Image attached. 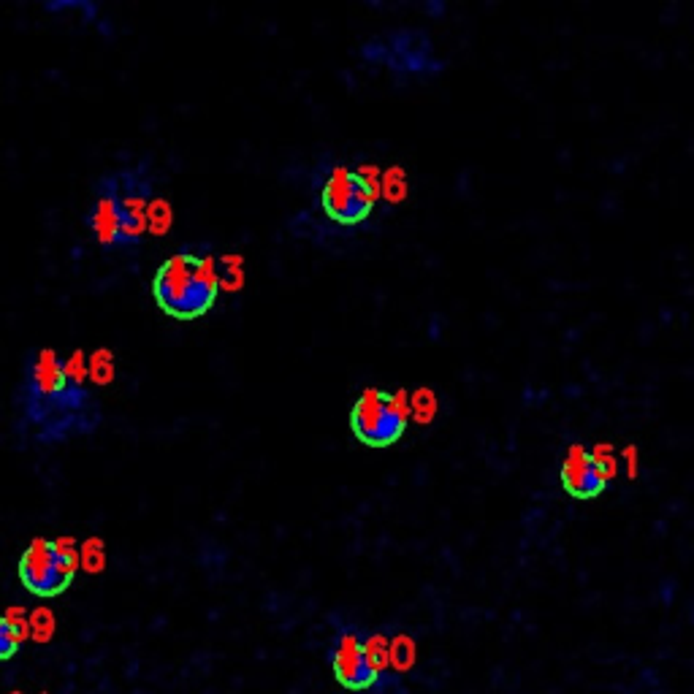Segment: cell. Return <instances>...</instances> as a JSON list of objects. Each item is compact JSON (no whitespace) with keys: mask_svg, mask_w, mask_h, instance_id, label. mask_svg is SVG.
<instances>
[{"mask_svg":"<svg viewBox=\"0 0 694 694\" xmlns=\"http://www.w3.org/2000/svg\"><path fill=\"white\" fill-rule=\"evenodd\" d=\"M79 567L90 575L104 573L106 567V545L101 537H90L79 548Z\"/></svg>","mask_w":694,"mask_h":694,"instance_id":"cell-13","label":"cell"},{"mask_svg":"<svg viewBox=\"0 0 694 694\" xmlns=\"http://www.w3.org/2000/svg\"><path fill=\"white\" fill-rule=\"evenodd\" d=\"M11 694H22V692H11Z\"/></svg>","mask_w":694,"mask_h":694,"instance_id":"cell-25","label":"cell"},{"mask_svg":"<svg viewBox=\"0 0 694 694\" xmlns=\"http://www.w3.org/2000/svg\"><path fill=\"white\" fill-rule=\"evenodd\" d=\"M358 60L369 68H383L396 79H429L445 68L432 38L415 28L369 36L358 47Z\"/></svg>","mask_w":694,"mask_h":694,"instance_id":"cell-4","label":"cell"},{"mask_svg":"<svg viewBox=\"0 0 694 694\" xmlns=\"http://www.w3.org/2000/svg\"><path fill=\"white\" fill-rule=\"evenodd\" d=\"M55 545H57V551L66 556V562L76 570V567H79V548H82V545H76L74 537H68V535L55 537Z\"/></svg>","mask_w":694,"mask_h":694,"instance_id":"cell-23","label":"cell"},{"mask_svg":"<svg viewBox=\"0 0 694 694\" xmlns=\"http://www.w3.org/2000/svg\"><path fill=\"white\" fill-rule=\"evenodd\" d=\"M410 421V394L366 388L350 410V429L369 448H388L402 440Z\"/></svg>","mask_w":694,"mask_h":694,"instance_id":"cell-6","label":"cell"},{"mask_svg":"<svg viewBox=\"0 0 694 694\" xmlns=\"http://www.w3.org/2000/svg\"><path fill=\"white\" fill-rule=\"evenodd\" d=\"M95 193H104L112 201L117 220H120L122 247L133 250L150 234L147 228V209L155 198V169L147 158L122 163L117 169L104 171L95 179Z\"/></svg>","mask_w":694,"mask_h":694,"instance_id":"cell-2","label":"cell"},{"mask_svg":"<svg viewBox=\"0 0 694 694\" xmlns=\"http://www.w3.org/2000/svg\"><path fill=\"white\" fill-rule=\"evenodd\" d=\"M19 646H22V640H19L17 632L11 629L6 616L0 613V662H6V659L14 657V654L19 651Z\"/></svg>","mask_w":694,"mask_h":694,"instance_id":"cell-21","label":"cell"},{"mask_svg":"<svg viewBox=\"0 0 694 694\" xmlns=\"http://www.w3.org/2000/svg\"><path fill=\"white\" fill-rule=\"evenodd\" d=\"M559 483H562L567 497L578 499V502H591V499L605 494L610 478L605 475L594 451H589L581 442H573L564 453L562 467H559Z\"/></svg>","mask_w":694,"mask_h":694,"instance_id":"cell-9","label":"cell"},{"mask_svg":"<svg viewBox=\"0 0 694 694\" xmlns=\"http://www.w3.org/2000/svg\"><path fill=\"white\" fill-rule=\"evenodd\" d=\"M217 296V258L201 250H179L169 255L152 277V299L169 318H201L215 307Z\"/></svg>","mask_w":694,"mask_h":694,"instance_id":"cell-1","label":"cell"},{"mask_svg":"<svg viewBox=\"0 0 694 694\" xmlns=\"http://www.w3.org/2000/svg\"><path fill=\"white\" fill-rule=\"evenodd\" d=\"M217 277H220V291H228V293L242 291L244 280H247L242 255H236V253L220 255V258H217Z\"/></svg>","mask_w":694,"mask_h":694,"instance_id":"cell-11","label":"cell"},{"mask_svg":"<svg viewBox=\"0 0 694 694\" xmlns=\"http://www.w3.org/2000/svg\"><path fill=\"white\" fill-rule=\"evenodd\" d=\"M364 643L369 657H372V662L377 665V670L388 678V670H391V640L385 638L383 632H372V635H366Z\"/></svg>","mask_w":694,"mask_h":694,"instance_id":"cell-19","label":"cell"},{"mask_svg":"<svg viewBox=\"0 0 694 694\" xmlns=\"http://www.w3.org/2000/svg\"><path fill=\"white\" fill-rule=\"evenodd\" d=\"M74 567L57 551L55 540L38 537L19 556V581L36 597H57L74 581Z\"/></svg>","mask_w":694,"mask_h":694,"instance_id":"cell-7","label":"cell"},{"mask_svg":"<svg viewBox=\"0 0 694 694\" xmlns=\"http://www.w3.org/2000/svg\"><path fill=\"white\" fill-rule=\"evenodd\" d=\"M369 6H380V3H385V0H366Z\"/></svg>","mask_w":694,"mask_h":694,"instance_id":"cell-24","label":"cell"},{"mask_svg":"<svg viewBox=\"0 0 694 694\" xmlns=\"http://www.w3.org/2000/svg\"><path fill=\"white\" fill-rule=\"evenodd\" d=\"M171 223H174V212H171L169 201L163 198H152L150 209H147V228L152 236L169 234Z\"/></svg>","mask_w":694,"mask_h":694,"instance_id":"cell-17","label":"cell"},{"mask_svg":"<svg viewBox=\"0 0 694 694\" xmlns=\"http://www.w3.org/2000/svg\"><path fill=\"white\" fill-rule=\"evenodd\" d=\"M87 369H90V380L95 385H109L114 380V356L112 350H95L93 356L87 358Z\"/></svg>","mask_w":694,"mask_h":694,"instance_id":"cell-16","label":"cell"},{"mask_svg":"<svg viewBox=\"0 0 694 694\" xmlns=\"http://www.w3.org/2000/svg\"><path fill=\"white\" fill-rule=\"evenodd\" d=\"M63 372H66V380L76 388H85V380H90V369H87V358L82 350H76L63 361Z\"/></svg>","mask_w":694,"mask_h":694,"instance_id":"cell-20","label":"cell"},{"mask_svg":"<svg viewBox=\"0 0 694 694\" xmlns=\"http://www.w3.org/2000/svg\"><path fill=\"white\" fill-rule=\"evenodd\" d=\"M47 14H79L85 22L101 17V0H38Z\"/></svg>","mask_w":694,"mask_h":694,"instance_id":"cell-12","label":"cell"},{"mask_svg":"<svg viewBox=\"0 0 694 694\" xmlns=\"http://www.w3.org/2000/svg\"><path fill=\"white\" fill-rule=\"evenodd\" d=\"M6 621L11 624V629L17 632L19 640H28L30 638V613L22 605H14V608H9L6 613Z\"/></svg>","mask_w":694,"mask_h":694,"instance_id":"cell-22","label":"cell"},{"mask_svg":"<svg viewBox=\"0 0 694 694\" xmlns=\"http://www.w3.org/2000/svg\"><path fill=\"white\" fill-rule=\"evenodd\" d=\"M415 665V640L410 635H396L391 640V673L402 676Z\"/></svg>","mask_w":694,"mask_h":694,"instance_id":"cell-14","label":"cell"},{"mask_svg":"<svg viewBox=\"0 0 694 694\" xmlns=\"http://www.w3.org/2000/svg\"><path fill=\"white\" fill-rule=\"evenodd\" d=\"M90 396L85 388H76L66 380L63 361L55 350H38L28 366V415L30 421L47 426L55 421L63 426L66 418H79V410H85Z\"/></svg>","mask_w":694,"mask_h":694,"instance_id":"cell-5","label":"cell"},{"mask_svg":"<svg viewBox=\"0 0 694 694\" xmlns=\"http://www.w3.org/2000/svg\"><path fill=\"white\" fill-rule=\"evenodd\" d=\"M41 694H47V692H41Z\"/></svg>","mask_w":694,"mask_h":694,"instance_id":"cell-26","label":"cell"},{"mask_svg":"<svg viewBox=\"0 0 694 694\" xmlns=\"http://www.w3.org/2000/svg\"><path fill=\"white\" fill-rule=\"evenodd\" d=\"M364 638L366 635L361 629H342L329 654L334 678L345 689H353V692H364V689H372L380 681H385V676L377 670V665L369 657V651H366Z\"/></svg>","mask_w":694,"mask_h":694,"instance_id":"cell-8","label":"cell"},{"mask_svg":"<svg viewBox=\"0 0 694 694\" xmlns=\"http://www.w3.org/2000/svg\"><path fill=\"white\" fill-rule=\"evenodd\" d=\"M85 226L93 234L95 244H101L104 250H125L122 247L120 220H117L112 201L104 193L93 190V201H90V207L85 212Z\"/></svg>","mask_w":694,"mask_h":694,"instance_id":"cell-10","label":"cell"},{"mask_svg":"<svg viewBox=\"0 0 694 694\" xmlns=\"http://www.w3.org/2000/svg\"><path fill=\"white\" fill-rule=\"evenodd\" d=\"M55 629V613L49 608L41 605V608H36L30 613V638L36 640V643H49V640L55 638Z\"/></svg>","mask_w":694,"mask_h":694,"instance_id":"cell-18","label":"cell"},{"mask_svg":"<svg viewBox=\"0 0 694 694\" xmlns=\"http://www.w3.org/2000/svg\"><path fill=\"white\" fill-rule=\"evenodd\" d=\"M312 185L318 190L320 212L337 226H361L380 204L377 179L347 163H320L312 174Z\"/></svg>","mask_w":694,"mask_h":694,"instance_id":"cell-3","label":"cell"},{"mask_svg":"<svg viewBox=\"0 0 694 694\" xmlns=\"http://www.w3.org/2000/svg\"><path fill=\"white\" fill-rule=\"evenodd\" d=\"M437 407L440 404H437V394H434L432 388H418V391L410 394V418H415L421 426L434 421Z\"/></svg>","mask_w":694,"mask_h":694,"instance_id":"cell-15","label":"cell"}]
</instances>
